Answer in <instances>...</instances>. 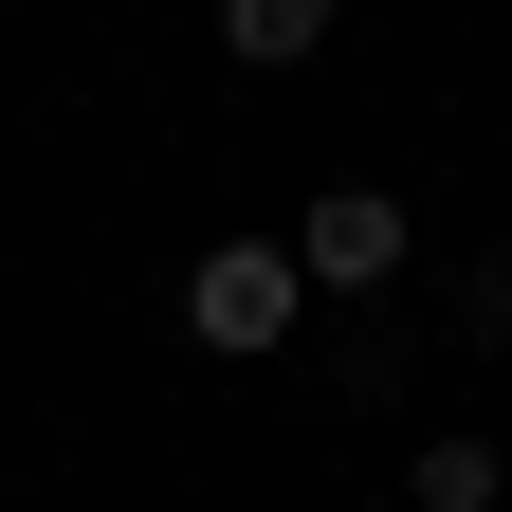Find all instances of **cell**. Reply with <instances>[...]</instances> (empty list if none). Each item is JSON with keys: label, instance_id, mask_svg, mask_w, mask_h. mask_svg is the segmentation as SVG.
<instances>
[{"label": "cell", "instance_id": "1", "mask_svg": "<svg viewBox=\"0 0 512 512\" xmlns=\"http://www.w3.org/2000/svg\"><path fill=\"white\" fill-rule=\"evenodd\" d=\"M293 293H311L293 238H220L202 275H183V330H202L220 366H275V348H293Z\"/></svg>", "mask_w": 512, "mask_h": 512}, {"label": "cell", "instance_id": "2", "mask_svg": "<svg viewBox=\"0 0 512 512\" xmlns=\"http://www.w3.org/2000/svg\"><path fill=\"white\" fill-rule=\"evenodd\" d=\"M403 256H421V220L384 202V183H330V202L293 220V275H311V293H384Z\"/></svg>", "mask_w": 512, "mask_h": 512}, {"label": "cell", "instance_id": "3", "mask_svg": "<svg viewBox=\"0 0 512 512\" xmlns=\"http://www.w3.org/2000/svg\"><path fill=\"white\" fill-rule=\"evenodd\" d=\"M220 55L238 74H293V55H330V0H220Z\"/></svg>", "mask_w": 512, "mask_h": 512}, {"label": "cell", "instance_id": "4", "mask_svg": "<svg viewBox=\"0 0 512 512\" xmlns=\"http://www.w3.org/2000/svg\"><path fill=\"white\" fill-rule=\"evenodd\" d=\"M403 512H494V439H421V458H403Z\"/></svg>", "mask_w": 512, "mask_h": 512}]
</instances>
